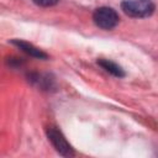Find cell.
I'll return each mask as SVG.
<instances>
[{
    "label": "cell",
    "mask_w": 158,
    "mask_h": 158,
    "mask_svg": "<svg viewBox=\"0 0 158 158\" xmlns=\"http://www.w3.org/2000/svg\"><path fill=\"white\" fill-rule=\"evenodd\" d=\"M121 9L130 17H148L154 11V4L152 0H123Z\"/></svg>",
    "instance_id": "1"
},
{
    "label": "cell",
    "mask_w": 158,
    "mask_h": 158,
    "mask_svg": "<svg viewBox=\"0 0 158 158\" xmlns=\"http://www.w3.org/2000/svg\"><path fill=\"white\" fill-rule=\"evenodd\" d=\"M93 20L98 27L102 30H112L114 27H116L120 19H118L117 12L114 9L107 7V6H101L94 11Z\"/></svg>",
    "instance_id": "2"
},
{
    "label": "cell",
    "mask_w": 158,
    "mask_h": 158,
    "mask_svg": "<svg viewBox=\"0 0 158 158\" xmlns=\"http://www.w3.org/2000/svg\"><path fill=\"white\" fill-rule=\"evenodd\" d=\"M47 137H48V139L51 141L52 146L56 148V151L59 154H62L64 157H72V156H74L73 148L70 147V144L67 142V139L63 136V133L57 127L49 126L47 128Z\"/></svg>",
    "instance_id": "3"
},
{
    "label": "cell",
    "mask_w": 158,
    "mask_h": 158,
    "mask_svg": "<svg viewBox=\"0 0 158 158\" xmlns=\"http://www.w3.org/2000/svg\"><path fill=\"white\" fill-rule=\"evenodd\" d=\"M11 43L15 44L16 47H19L21 51H23L25 53H27V54L31 56V57L40 58V59L47 58V54H46L44 52H42L40 48L35 47L33 44H31V43H28V42H25V41H21V40H12Z\"/></svg>",
    "instance_id": "4"
},
{
    "label": "cell",
    "mask_w": 158,
    "mask_h": 158,
    "mask_svg": "<svg viewBox=\"0 0 158 158\" xmlns=\"http://www.w3.org/2000/svg\"><path fill=\"white\" fill-rule=\"evenodd\" d=\"M98 64H99L100 67H102L106 72H109L110 74H112V75H115V77H118V78L125 77L123 69H122L120 65H117L116 63H114V62H111V60H109V59H99V60H98Z\"/></svg>",
    "instance_id": "5"
},
{
    "label": "cell",
    "mask_w": 158,
    "mask_h": 158,
    "mask_svg": "<svg viewBox=\"0 0 158 158\" xmlns=\"http://www.w3.org/2000/svg\"><path fill=\"white\" fill-rule=\"evenodd\" d=\"M36 5L38 6H42V7H49V6H53L56 5L59 0H32Z\"/></svg>",
    "instance_id": "6"
}]
</instances>
